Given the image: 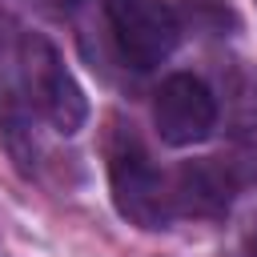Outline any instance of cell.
I'll use <instances>...</instances> for the list:
<instances>
[{"label": "cell", "mask_w": 257, "mask_h": 257, "mask_svg": "<svg viewBox=\"0 0 257 257\" xmlns=\"http://www.w3.org/2000/svg\"><path fill=\"white\" fill-rule=\"evenodd\" d=\"M104 157H108V189H112V205L124 221H133L137 229H169L173 221V189L165 185V177L157 173L149 149L141 145V137L133 133V124H116L104 141Z\"/></svg>", "instance_id": "1"}, {"label": "cell", "mask_w": 257, "mask_h": 257, "mask_svg": "<svg viewBox=\"0 0 257 257\" xmlns=\"http://www.w3.org/2000/svg\"><path fill=\"white\" fill-rule=\"evenodd\" d=\"M20 80H24L28 100L40 108V116L56 133H76L88 120V100H84L76 76L64 68L60 52L40 32H28L20 40Z\"/></svg>", "instance_id": "2"}, {"label": "cell", "mask_w": 257, "mask_h": 257, "mask_svg": "<svg viewBox=\"0 0 257 257\" xmlns=\"http://www.w3.org/2000/svg\"><path fill=\"white\" fill-rule=\"evenodd\" d=\"M104 16L133 68H157L181 40V16L165 0H104Z\"/></svg>", "instance_id": "3"}, {"label": "cell", "mask_w": 257, "mask_h": 257, "mask_svg": "<svg viewBox=\"0 0 257 257\" xmlns=\"http://www.w3.org/2000/svg\"><path fill=\"white\" fill-rule=\"evenodd\" d=\"M153 124H157V133H161L165 145H177V149L197 145L217 124V100L205 88V80H197L189 72H177V76H169L157 88Z\"/></svg>", "instance_id": "4"}, {"label": "cell", "mask_w": 257, "mask_h": 257, "mask_svg": "<svg viewBox=\"0 0 257 257\" xmlns=\"http://www.w3.org/2000/svg\"><path fill=\"white\" fill-rule=\"evenodd\" d=\"M233 201V177L217 161H189L173 177V209L189 217H221Z\"/></svg>", "instance_id": "5"}, {"label": "cell", "mask_w": 257, "mask_h": 257, "mask_svg": "<svg viewBox=\"0 0 257 257\" xmlns=\"http://www.w3.org/2000/svg\"><path fill=\"white\" fill-rule=\"evenodd\" d=\"M185 8H189V16H193L201 28H209V32H225V24H233V12H229L221 0H189Z\"/></svg>", "instance_id": "6"}]
</instances>
